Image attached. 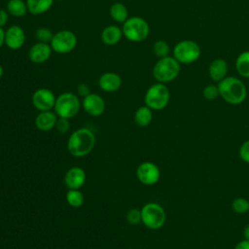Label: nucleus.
Masks as SVG:
<instances>
[{"instance_id":"nucleus-1","label":"nucleus","mask_w":249,"mask_h":249,"mask_svg":"<svg viewBox=\"0 0 249 249\" xmlns=\"http://www.w3.org/2000/svg\"><path fill=\"white\" fill-rule=\"evenodd\" d=\"M217 86L220 96L230 104H240L247 96V89L244 83L236 77L227 76Z\"/></svg>"},{"instance_id":"nucleus-2","label":"nucleus","mask_w":249,"mask_h":249,"mask_svg":"<svg viewBox=\"0 0 249 249\" xmlns=\"http://www.w3.org/2000/svg\"><path fill=\"white\" fill-rule=\"evenodd\" d=\"M95 144V136L91 130L83 127L71 133L67 142V149L74 157H85L91 152Z\"/></svg>"},{"instance_id":"nucleus-3","label":"nucleus","mask_w":249,"mask_h":249,"mask_svg":"<svg viewBox=\"0 0 249 249\" xmlns=\"http://www.w3.org/2000/svg\"><path fill=\"white\" fill-rule=\"evenodd\" d=\"M181 69V64L173 56L160 58L153 67V76L159 83H169L175 80Z\"/></svg>"},{"instance_id":"nucleus-4","label":"nucleus","mask_w":249,"mask_h":249,"mask_svg":"<svg viewBox=\"0 0 249 249\" xmlns=\"http://www.w3.org/2000/svg\"><path fill=\"white\" fill-rule=\"evenodd\" d=\"M123 34L131 42L144 41L150 32V26L148 22L140 17H130L123 23Z\"/></svg>"},{"instance_id":"nucleus-5","label":"nucleus","mask_w":249,"mask_h":249,"mask_svg":"<svg viewBox=\"0 0 249 249\" xmlns=\"http://www.w3.org/2000/svg\"><path fill=\"white\" fill-rule=\"evenodd\" d=\"M200 54L199 45L193 40H182L173 48V57L180 64H192L200 57Z\"/></svg>"},{"instance_id":"nucleus-6","label":"nucleus","mask_w":249,"mask_h":249,"mask_svg":"<svg viewBox=\"0 0 249 249\" xmlns=\"http://www.w3.org/2000/svg\"><path fill=\"white\" fill-rule=\"evenodd\" d=\"M170 93L167 87L162 83L152 85L146 91L144 101L145 105L152 110H161L169 102Z\"/></svg>"},{"instance_id":"nucleus-7","label":"nucleus","mask_w":249,"mask_h":249,"mask_svg":"<svg viewBox=\"0 0 249 249\" xmlns=\"http://www.w3.org/2000/svg\"><path fill=\"white\" fill-rule=\"evenodd\" d=\"M81 108V102L78 96L72 92H63L55 100L54 113L59 118L70 119L76 116Z\"/></svg>"},{"instance_id":"nucleus-8","label":"nucleus","mask_w":249,"mask_h":249,"mask_svg":"<svg viewBox=\"0 0 249 249\" xmlns=\"http://www.w3.org/2000/svg\"><path fill=\"white\" fill-rule=\"evenodd\" d=\"M165 212L156 202H149L141 208V222L150 230H158L164 225Z\"/></svg>"},{"instance_id":"nucleus-9","label":"nucleus","mask_w":249,"mask_h":249,"mask_svg":"<svg viewBox=\"0 0 249 249\" xmlns=\"http://www.w3.org/2000/svg\"><path fill=\"white\" fill-rule=\"evenodd\" d=\"M77 45V37L70 30H60L53 34L51 41L53 51L58 53H67L75 49Z\"/></svg>"},{"instance_id":"nucleus-10","label":"nucleus","mask_w":249,"mask_h":249,"mask_svg":"<svg viewBox=\"0 0 249 249\" xmlns=\"http://www.w3.org/2000/svg\"><path fill=\"white\" fill-rule=\"evenodd\" d=\"M136 176L142 184L151 186L158 183L160 177V171L158 165L154 162L144 161L138 165Z\"/></svg>"},{"instance_id":"nucleus-11","label":"nucleus","mask_w":249,"mask_h":249,"mask_svg":"<svg viewBox=\"0 0 249 249\" xmlns=\"http://www.w3.org/2000/svg\"><path fill=\"white\" fill-rule=\"evenodd\" d=\"M31 100L33 106L40 112H43L52 110L54 107L56 98L51 89L42 88L33 92Z\"/></svg>"},{"instance_id":"nucleus-12","label":"nucleus","mask_w":249,"mask_h":249,"mask_svg":"<svg viewBox=\"0 0 249 249\" xmlns=\"http://www.w3.org/2000/svg\"><path fill=\"white\" fill-rule=\"evenodd\" d=\"M82 106L89 115L93 117H98L105 111V101L100 95L96 93L90 92L89 95L85 96L82 102Z\"/></svg>"},{"instance_id":"nucleus-13","label":"nucleus","mask_w":249,"mask_h":249,"mask_svg":"<svg viewBox=\"0 0 249 249\" xmlns=\"http://www.w3.org/2000/svg\"><path fill=\"white\" fill-rule=\"evenodd\" d=\"M25 42V33L18 25H12L5 31V44L11 50L20 49Z\"/></svg>"},{"instance_id":"nucleus-14","label":"nucleus","mask_w":249,"mask_h":249,"mask_svg":"<svg viewBox=\"0 0 249 249\" xmlns=\"http://www.w3.org/2000/svg\"><path fill=\"white\" fill-rule=\"evenodd\" d=\"M52 50L53 49L51 45L47 43L38 42L29 49V52H28L29 59L33 63H37V64L43 63L50 58L52 54Z\"/></svg>"},{"instance_id":"nucleus-15","label":"nucleus","mask_w":249,"mask_h":249,"mask_svg":"<svg viewBox=\"0 0 249 249\" xmlns=\"http://www.w3.org/2000/svg\"><path fill=\"white\" fill-rule=\"evenodd\" d=\"M86 181V172L79 166L71 167L64 176V183L69 189L79 190Z\"/></svg>"},{"instance_id":"nucleus-16","label":"nucleus","mask_w":249,"mask_h":249,"mask_svg":"<svg viewBox=\"0 0 249 249\" xmlns=\"http://www.w3.org/2000/svg\"><path fill=\"white\" fill-rule=\"evenodd\" d=\"M99 88L107 92H113L118 90L122 86L121 77L114 72H106L99 77Z\"/></svg>"},{"instance_id":"nucleus-17","label":"nucleus","mask_w":249,"mask_h":249,"mask_svg":"<svg viewBox=\"0 0 249 249\" xmlns=\"http://www.w3.org/2000/svg\"><path fill=\"white\" fill-rule=\"evenodd\" d=\"M228 63L223 58H215L212 60V62L209 64L208 67V74L211 80L214 82H220L224 78L227 77L228 74Z\"/></svg>"},{"instance_id":"nucleus-18","label":"nucleus","mask_w":249,"mask_h":249,"mask_svg":"<svg viewBox=\"0 0 249 249\" xmlns=\"http://www.w3.org/2000/svg\"><path fill=\"white\" fill-rule=\"evenodd\" d=\"M57 115L54 112L43 111L40 112L35 119V125L41 131H49L55 126Z\"/></svg>"},{"instance_id":"nucleus-19","label":"nucleus","mask_w":249,"mask_h":249,"mask_svg":"<svg viewBox=\"0 0 249 249\" xmlns=\"http://www.w3.org/2000/svg\"><path fill=\"white\" fill-rule=\"evenodd\" d=\"M123 30L117 25H108L101 32V40L106 45H116L123 37Z\"/></svg>"},{"instance_id":"nucleus-20","label":"nucleus","mask_w":249,"mask_h":249,"mask_svg":"<svg viewBox=\"0 0 249 249\" xmlns=\"http://www.w3.org/2000/svg\"><path fill=\"white\" fill-rule=\"evenodd\" d=\"M27 10L32 15H41L50 10L53 0H26Z\"/></svg>"},{"instance_id":"nucleus-21","label":"nucleus","mask_w":249,"mask_h":249,"mask_svg":"<svg viewBox=\"0 0 249 249\" xmlns=\"http://www.w3.org/2000/svg\"><path fill=\"white\" fill-rule=\"evenodd\" d=\"M153 120L152 109L148 106L139 107L134 114V122L139 126H147Z\"/></svg>"},{"instance_id":"nucleus-22","label":"nucleus","mask_w":249,"mask_h":249,"mask_svg":"<svg viewBox=\"0 0 249 249\" xmlns=\"http://www.w3.org/2000/svg\"><path fill=\"white\" fill-rule=\"evenodd\" d=\"M235 69L241 77L249 78V51H244L237 55Z\"/></svg>"},{"instance_id":"nucleus-23","label":"nucleus","mask_w":249,"mask_h":249,"mask_svg":"<svg viewBox=\"0 0 249 249\" xmlns=\"http://www.w3.org/2000/svg\"><path fill=\"white\" fill-rule=\"evenodd\" d=\"M111 18L117 21V22H124L128 18V11L126 7L121 3V2H116L114 3L109 10Z\"/></svg>"},{"instance_id":"nucleus-24","label":"nucleus","mask_w":249,"mask_h":249,"mask_svg":"<svg viewBox=\"0 0 249 249\" xmlns=\"http://www.w3.org/2000/svg\"><path fill=\"white\" fill-rule=\"evenodd\" d=\"M27 11L26 2L23 0H9L7 3V12L16 18L23 17Z\"/></svg>"},{"instance_id":"nucleus-25","label":"nucleus","mask_w":249,"mask_h":249,"mask_svg":"<svg viewBox=\"0 0 249 249\" xmlns=\"http://www.w3.org/2000/svg\"><path fill=\"white\" fill-rule=\"evenodd\" d=\"M66 200L72 207H80L84 203V195L76 189H69L66 193Z\"/></svg>"},{"instance_id":"nucleus-26","label":"nucleus","mask_w":249,"mask_h":249,"mask_svg":"<svg viewBox=\"0 0 249 249\" xmlns=\"http://www.w3.org/2000/svg\"><path fill=\"white\" fill-rule=\"evenodd\" d=\"M153 51H154V53L159 58H162V57H165V56L169 55L170 48H169V45L167 44L166 41L158 40L157 42H155V44L153 46Z\"/></svg>"},{"instance_id":"nucleus-27","label":"nucleus","mask_w":249,"mask_h":249,"mask_svg":"<svg viewBox=\"0 0 249 249\" xmlns=\"http://www.w3.org/2000/svg\"><path fill=\"white\" fill-rule=\"evenodd\" d=\"M231 208L237 214L246 213L249 210V200L244 197H236L231 203Z\"/></svg>"},{"instance_id":"nucleus-28","label":"nucleus","mask_w":249,"mask_h":249,"mask_svg":"<svg viewBox=\"0 0 249 249\" xmlns=\"http://www.w3.org/2000/svg\"><path fill=\"white\" fill-rule=\"evenodd\" d=\"M35 37L37 38L38 42H42V43H51L53 34L52 32V30L48 27H40L36 30L35 32Z\"/></svg>"},{"instance_id":"nucleus-29","label":"nucleus","mask_w":249,"mask_h":249,"mask_svg":"<svg viewBox=\"0 0 249 249\" xmlns=\"http://www.w3.org/2000/svg\"><path fill=\"white\" fill-rule=\"evenodd\" d=\"M202 95L207 100L216 99L220 95L218 86H216V85H207L202 90Z\"/></svg>"},{"instance_id":"nucleus-30","label":"nucleus","mask_w":249,"mask_h":249,"mask_svg":"<svg viewBox=\"0 0 249 249\" xmlns=\"http://www.w3.org/2000/svg\"><path fill=\"white\" fill-rule=\"evenodd\" d=\"M126 220L131 225H137L141 222V210L132 208L126 213Z\"/></svg>"},{"instance_id":"nucleus-31","label":"nucleus","mask_w":249,"mask_h":249,"mask_svg":"<svg viewBox=\"0 0 249 249\" xmlns=\"http://www.w3.org/2000/svg\"><path fill=\"white\" fill-rule=\"evenodd\" d=\"M69 119H65V118H59L57 119L56 121V124H55V128L56 130L61 133V134H64L66 133L69 128H70V123L68 121Z\"/></svg>"},{"instance_id":"nucleus-32","label":"nucleus","mask_w":249,"mask_h":249,"mask_svg":"<svg viewBox=\"0 0 249 249\" xmlns=\"http://www.w3.org/2000/svg\"><path fill=\"white\" fill-rule=\"evenodd\" d=\"M239 157L243 161L249 163V140H246L240 146V148H239Z\"/></svg>"},{"instance_id":"nucleus-33","label":"nucleus","mask_w":249,"mask_h":249,"mask_svg":"<svg viewBox=\"0 0 249 249\" xmlns=\"http://www.w3.org/2000/svg\"><path fill=\"white\" fill-rule=\"evenodd\" d=\"M77 91H78L79 95L85 97L90 93V89L87 84H80L77 88Z\"/></svg>"},{"instance_id":"nucleus-34","label":"nucleus","mask_w":249,"mask_h":249,"mask_svg":"<svg viewBox=\"0 0 249 249\" xmlns=\"http://www.w3.org/2000/svg\"><path fill=\"white\" fill-rule=\"evenodd\" d=\"M9 19V13L4 10V9H0V27H3Z\"/></svg>"},{"instance_id":"nucleus-35","label":"nucleus","mask_w":249,"mask_h":249,"mask_svg":"<svg viewBox=\"0 0 249 249\" xmlns=\"http://www.w3.org/2000/svg\"><path fill=\"white\" fill-rule=\"evenodd\" d=\"M234 249H249V240L244 238L235 245Z\"/></svg>"},{"instance_id":"nucleus-36","label":"nucleus","mask_w":249,"mask_h":249,"mask_svg":"<svg viewBox=\"0 0 249 249\" xmlns=\"http://www.w3.org/2000/svg\"><path fill=\"white\" fill-rule=\"evenodd\" d=\"M5 44V31L3 30V27H0V48Z\"/></svg>"},{"instance_id":"nucleus-37","label":"nucleus","mask_w":249,"mask_h":249,"mask_svg":"<svg viewBox=\"0 0 249 249\" xmlns=\"http://www.w3.org/2000/svg\"><path fill=\"white\" fill-rule=\"evenodd\" d=\"M243 234H244V238L249 240V225H247V226L245 227L244 231H243Z\"/></svg>"},{"instance_id":"nucleus-38","label":"nucleus","mask_w":249,"mask_h":249,"mask_svg":"<svg viewBox=\"0 0 249 249\" xmlns=\"http://www.w3.org/2000/svg\"><path fill=\"white\" fill-rule=\"evenodd\" d=\"M3 74H4V69H3V67H2V65L0 64V79L2 78V76H3Z\"/></svg>"}]
</instances>
